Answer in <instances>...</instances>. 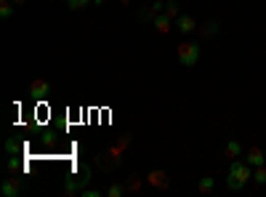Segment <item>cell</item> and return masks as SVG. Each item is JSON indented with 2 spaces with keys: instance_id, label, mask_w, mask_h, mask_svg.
Segmentation results:
<instances>
[{
  "instance_id": "1",
  "label": "cell",
  "mask_w": 266,
  "mask_h": 197,
  "mask_svg": "<svg viewBox=\"0 0 266 197\" xmlns=\"http://www.w3.org/2000/svg\"><path fill=\"white\" fill-rule=\"evenodd\" d=\"M253 165L248 163L245 157H234L232 163H229V176H226V187L232 189V192H240L245 184L253 179Z\"/></svg>"
},
{
  "instance_id": "2",
  "label": "cell",
  "mask_w": 266,
  "mask_h": 197,
  "mask_svg": "<svg viewBox=\"0 0 266 197\" xmlns=\"http://www.w3.org/2000/svg\"><path fill=\"white\" fill-rule=\"evenodd\" d=\"M176 53H179L181 67H194L200 62V43H181L176 48Z\"/></svg>"
},
{
  "instance_id": "3",
  "label": "cell",
  "mask_w": 266,
  "mask_h": 197,
  "mask_svg": "<svg viewBox=\"0 0 266 197\" xmlns=\"http://www.w3.org/2000/svg\"><path fill=\"white\" fill-rule=\"evenodd\" d=\"M146 184H149V187H155V189H168L170 187L165 171H160V168H155V171L146 173Z\"/></svg>"
},
{
  "instance_id": "4",
  "label": "cell",
  "mask_w": 266,
  "mask_h": 197,
  "mask_svg": "<svg viewBox=\"0 0 266 197\" xmlns=\"http://www.w3.org/2000/svg\"><path fill=\"white\" fill-rule=\"evenodd\" d=\"M51 94V83L48 80H35V83L29 86V96L32 99H45Z\"/></svg>"
},
{
  "instance_id": "5",
  "label": "cell",
  "mask_w": 266,
  "mask_h": 197,
  "mask_svg": "<svg viewBox=\"0 0 266 197\" xmlns=\"http://www.w3.org/2000/svg\"><path fill=\"white\" fill-rule=\"evenodd\" d=\"M176 27H179V32H184V35H192V32H197V21H194L189 14H181V16L176 19Z\"/></svg>"
},
{
  "instance_id": "6",
  "label": "cell",
  "mask_w": 266,
  "mask_h": 197,
  "mask_svg": "<svg viewBox=\"0 0 266 197\" xmlns=\"http://www.w3.org/2000/svg\"><path fill=\"white\" fill-rule=\"evenodd\" d=\"M245 160H248L253 168L266 165V155H263V149H261V147H250V149H248V155H245Z\"/></svg>"
},
{
  "instance_id": "7",
  "label": "cell",
  "mask_w": 266,
  "mask_h": 197,
  "mask_svg": "<svg viewBox=\"0 0 266 197\" xmlns=\"http://www.w3.org/2000/svg\"><path fill=\"white\" fill-rule=\"evenodd\" d=\"M0 192H3V197H16V194L21 192V187H19V181H16L14 176H11V179H6V181H3Z\"/></svg>"
},
{
  "instance_id": "8",
  "label": "cell",
  "mask_w": 266,
  "mask_h": 197,
  "mask_svg": "<svg viewBox=\"0 0 266 197\" xmlns=\"http://www.w3.org/2000/svg\"><path fill=\"white\" fill-rule=\"evenodd\" d=\"M170 27H173V21H170L168 14H157V16H155V30H157L160 35H168Z\"/></svg>"
},
{
  "instance_id": "9",
  "label": "cell",
  "mask_w": 266,
  "mask_h": 197,
  "mask_svg": "<svg viewBox=\"0 0 266 197\" xmlns=\"http://www.w3.org/2000/svg\"><path fill=\"white\" fill-rule=\"evenodd\" d=\"M80 192H83V184H80L75 176H67L64 179V194L72 197V194H80Z\"/></svg>"
},
{
  "instance_id": "10",
  "label": "cell",
  "mask_w": 266,
  "mask_h": 197,
  "mask_svg": "<svg viewBox=\"0 0 266 197\" xmlns=\"http://www.w3.org/2000/svg\"><path fill=\"white\" fill-rule=\"evenodd\" d=\"M72 176H75L80 184H83V189H85V187H88V181H91V168H88V165H77Z\"/></svg>"
},
{
  "instance_id": "11",
  "label": "cell",
  "mask_w": 266,
  "mask_h": 197,
  "mask_svg": "<svg viewBox=\"0 0 266 197\" xmlns=\"http://www.w3.org/2000/svg\"><path fill=\"white\" fill-rule=\"evenodd\" d=\"M218 27H221L218 21H205L197 32H200V38H213V35H218Z\"/></svg>"
},
{
  "instance_id": "12",
  "label": "cell",
  "mask_w": 266,
  "mask_h": 197,
  "mask_svg": "<svg viewBox=\"0 0 266 197\" xmlns=\"http://www.w3.org/2000/svg\"><path fill=\"white\" fill-rule=\"evenodd\" d=\"M21 157L19 155H8V173H21Z\"/></svg>"
},
{
  "instance_id": "13",
  "label": "cell",
  "mask_w": 266,
  "mask_h": 197,
  "mask_svg": "<svg viewBox=\"0 0 266 197\" xmlns=\"http://www.w3.org/2000/svg\"><path fill=\"white\" fill-rule=\"evenodd\" d=\"M224 152H226V157H232V160H234V157L242 155V147H240V142H229Z\"/></svg>"
},
{
  "instance_id": "14",
  "label": "cell",
  "mask_w": 266,
  "mask_h": 197,
  "mask_svg": "<svg viewBox=\"0 0 266 197\" xmlns=\"http://www.w3.org/2000/svg\"><path fill=\"white\" fill-rule=\"evenodd\" d=\"M125 189H128L125 184H117V181H114V184H109V187H107V194H109V197H123Z\"/></svg>"
},
{
  "instance_id": "15",
  "label": "cell",
  "mask_w": 266,
  "mask_h": 197,
  "mask_svg": "<svg viewBox=\"0 0 266 197\" xmlns=\"http://www.w3.org/2000/svg\"><path fill=\"white\" fill-rule=\"evenodd\" d=\"M0 16L3 19L14 16V3H11V0H0Z\"/></svg>"
},
{
  "instance_id": "16",
  "label": "cell",
  "mask_w": 266,
  "mask_h": 197,
  "mask_svg": "<svg viewBox=\"0 0 266 197\" xmlns=\"http://www.w3.org/2000/svg\"><path fill=\"white\" fill-rule=\"evenodd\" d=\"M94 0H67V8L69 11H83V8H88Z\"/></svg>"
},
{
  "instance_id": "17",
  "label": "cell",
  "mask_w": 266,
  "mask_h": 197,
  "mask_svg": "<svg viewBox=\"0 0 266 197\" xmlns=\"http://www.w3.org/2000/svg\"><path fill=\"white\" fill-rule=\"evenodd\" d=\"M6 152L8 155H19L21 152V142H16V138H6Z\"/></svg>"
},
{
  "instance_id": "18",
  "label": "cell",
  "mask_w": 266,
  "mask_h": 197,
  "mask_svg": "<svg viewBox=\"0 0 266 197\" xmlns=\"http://www.w3.org/2000/svg\"><path fill=\"white\" fill-rule=\"evenodd\" d=\"M165 14L170 16V19H179L181 14H179V3H176V0H168V3H165Z\"/></svg>"
},
{
  "instance_id": "19",
  "label": "cell",
  "mask_w": 266,
  "mask_h": 197,
  "mask_svg": "<svg viewBox=\"0 0 266 197\" xmlns=\"http://www.w3.org/2000/svg\"><path fill=\"white\" fill-rule=\"evenodd\" d=\"M253 181L256 184H266V165H258L256 173H253Z\"/></svg>"
},
{
  "instance_id": "20",
  "label": "cell",
  "mask_w": 266,
  "mask_h": 197,
  "mask_svg": "<svg viewBox=\"0 0 266 197\" xmlns=\"http://www.w3.org/2000/svg\"><path fill=\"white\" fill-rule=\"evenodd\" d=\"M197 189L205 194V192H211L213 189V179L211 176H205V179H200V184H197Z\"/></svg>"
},
{
  "instance_id": "21",
  "label": "cell",
  "mask_w": 266,
  "mask_h": 197,
  "mask_svg": "<svg viewBox=\"0 0 266 197\" xmlns=\"http://www.w3.org/2000/svg\"><path fill=\"white\" fill-rule=\"evenodd\" d=\"M155 16H157V11H155L152 6H149L146 11H141V14H138V19H141V21H155Z\"/></svg>"
},
{
  "instance_id": "22",
  "label": "cell",
  "mask_w": 266,
  "mask_h": 197,
  "mask_svg": "<svg viewBox=\"0 0 266 197\" xmlns=\"http://www.w3.org/2000/svg\"><path fill=\"white\" fill-rule=\"evenodd\" d=\"M125 187H128V189H138V176H131V179H128V184H125Z\"/></svg>"
},
{
  "instance_id": "23",
  "label": "cell",
  "mask_w": 266,
  "mask_h": 197,
  "mask_svg": "<svg viewBox=\"0 0 266 197\" xmlns=\"http://www.w3.org/2000/svg\"><path fill=\"white\" fill-rule=\"evenodd\" d=\"M11 3H14V6H21V3H27V0H11Z\"/></svg>"
},
{
  "instance_id": "24",
  "label": "cell",
  "mask_w": 266,
  "mask_h": 197,
  "mask_svg": "<svg viewBox=\"0 0 266 197\" xmlns=\"http://www.w3.org/2000/svg\"><path fill=\"white\" fill-rule=\"evenodd\" d=\"M94 6H104V0H94Z\"/></svg>"
}]
</instances>
